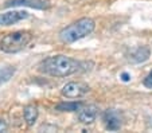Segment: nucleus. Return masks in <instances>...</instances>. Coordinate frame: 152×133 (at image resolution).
<instances>
[{
    "label": "nucleus",
    "instance_id": "1",
    "mask_svg": "<svg viewBox=\"0 0 152 133\" xmlns=\"http://www.w3.org/2000/svg\"><path fill=\"white\" fill-rule=\"evenodd\" d=\"M81 69V63L66 55H53L40 62L39 71L51 77H67Z\"/></svg>",
    "mask_w": 152,
    "mask_h": 133
},
{
    "label": "nucleus",
    "instance_id": "12",
    "mask_svg": "<svg viewBox=\"0 0 152 133\" xmlns=\"http://www.w3.org/2000/svg\"><path fill=\"white\" fill-rule=\"evenodd\" d=\"M144 86L148 87V89H152V71L144 78Z\"/></svg>",
    "mask_w": 152,
    "mask_h": 133
},
{
    "label": "nucleus",
    "instance_id": "9",
    "mask_svg": "<svg viewBox=\"0 0 152 133\" xmlns=\"http://www.w3.org/2000/svg\"><path fill=\"white\" fill-rule=\"evenodd\" d=\"M38 114H39L38 108L34 106V105H27L23 110L24 120H26L27 125H30V126L35 124V121H37V118H38Z\"/></svg>",
    "mask_w": 152,
    "mask_h": 133
},
{
    "label": "nucleus",
    "instance_id": "8",
    "mask_svg": "<svg viewBox=\"0 0 152 133\" xmlns=\"http://www.w3.org/2000/svg\"><path fill=\"white\" fill-rule=\"evenodd\" d=\"M7 7H16V6H28L35 8H46L49 7V3L46 0H10L6 3Z\"/></svg>",
    "mask_w": 152,
    "mask_h": 133
},
{
    "label": "nucleus",
    "instance_id": "7",
    "mask_svg": "<svg viewBox=\"0 0 152 133\" xmlns=\"http://www.w3.org/2000/svg\"><path fill=\"white\" fill-rule=\"evenodd\" d=\"M97 117V108L94 105H88V106H81L78 109V120L82 124H92Z\"/></svg>",
    "mask_w": 152,
    "mask_h": 133
},
{
    "label": "nucleus",
    "instance_id": "5",
    "mask_svg": "<svg viewBox=\"0 0 152 133\" xmlns=\"http://www.w3.org/2000/svg\"><path fill=\"white\" fill-rule=\"evenodd\" d=\"M28 14L26 11H8L0 14V26H11L18 22L27 19Z\"/></svg>",
    "mask_w": 152,
    "mask_h": 133
},
{
    "label": "nucleus",
    "instance_id": "13",
    "mask_svg": "<svg viewBox=\"0 0 152 133\" xmlns=\"http://www.w3.org/2000/svg\"><path fill=\"white\" fill-rule=\"evenodd\" d=\"M7 130V124L4 120H0V132H6Z\"/></svg>",
    "mask_w": 152,
    "mask_h": 133
},
{
    "label": "nucleus",
    "instance_id": "4",
    "mask_svg": "<svg viewBox=\"0 0 152 133\" xmlns=\"http://www.w3.org/2000/svg\"><path fill=\"white\" fill-rule=\"evenodd\" d=\"M89 92V86L83 82H69L62 87V96L66 98H80Z\"/></svg>",
    "mask_w": 152,
    "mask_h": 133
},
{
    "label": "nucleus",
    "instance_id": "11",
    "mask_svg": "<svg viewBox=\"0 0 152 133\" xmlns=\"http://www.w3.org/2000/svg\"><path fill=\"white\" fill-rule=\"evenodd\" d=\"M15 73V69L11 66H4V67H0V84H4L7 82L10 78Z\"/></svg>",
    "mask_w": 152,
    "mask_h": 133
},
{
    "label": "nucleus",
    "instance_id": "6",
    "mask_svg": "<svg viewBox=\"0 0 152 133\" xmlns=\"http://www.w3.org/2000/svg\"><path fill=\"white\" fill-rule=\"evenodd\" d=\"M104 124H105V128L109 130H117L121 128V118H120V114L117 112H115L113 109L110 110H106L104 113Z\"/></svg>",
    "mask_w": 152,
    "mask_h": 133
},
{
    "label": "nucleus",
    "instance_id": "2",
    "mask_svg": "<svg viewBox=\"0 0 152 133\" xmlns=\"http://www.w3.org/2000/svg\"><path fill=\"white\" fill-rule=\"evenodd\" d=\"M94 27H96V23L93 19L82 17L80 20L65 27L59 32V39L63 43H73V42H77L80 39H82V38L88 36L89 34H92L94 31Z\"/></svg>",
    "mask_w": 152,
    "mask_h": 133
},
{
    "label": "nucleus",
    "instance_id": "10",
    "mask_svg": "<svg viewBox=\"0 0 152 133\" xmlns=\"http://www.w3.org/2000/svg\"><path fill=\"white\" fill-rule=\"evenodd\" d=\"M82 106L81 102H63V104H59L57 106V110H62V112H74V110H78Z\"/></svg>",
    "mask_w": 152,
    "mask_h": 133
},
{
    "label": "nucleus",
    "instance_id": "3",
    "mask_svg": "<svg viewBox=\"0 0 152 133\" xmlns=\"http://www.w3.org/2000/svg\"><path fill=\"white\" fill-rule=\"evenodd\" d=\"M32 34L30 31H14L4 35L0 39V50L8 54H15L19 52L31 42Z\"/></svg>",
    "mask_w": 152,
    "mask_h": 133
}]
</instances>
